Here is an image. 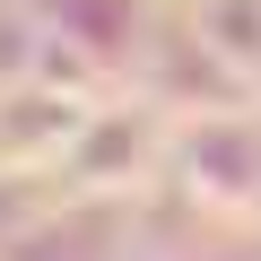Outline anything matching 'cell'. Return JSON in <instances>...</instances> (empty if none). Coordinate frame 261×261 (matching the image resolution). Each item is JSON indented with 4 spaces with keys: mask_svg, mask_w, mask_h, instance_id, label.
Returning <instances> with one entry per match:
<instances>
[{
    "mask_svg": "<svg viewBox=\"0 0 261 261\" xmlns=\"http://www.w3.org/2000/svg\"><path fill=\"white\" fill-rule=\"evenodd\" d=\"M174 166H183V192H200L209 209H252L261 200V140L244 122H200Z\"/></svg>",
    "mask_w": 261,
    "mask_h": 261,
    "instance_id": "cell-1",
    "label": "cell"
},
{
    "mask_svg": "<svg viewBox=\"0 0 261 261\" xmlns=\"http://www.w3.org/2000/svg\"><path fill=\"white\" fill-rule=\"evenodd\" d=\"M61 53H96V61H130L140 53V9L130 0H53V35Z\"/></svg>",
    "mask_w": 261,
    "mask_h": 261,
    "instance_id": "cell-2",
    "label": "cell"
}]
</instances>
